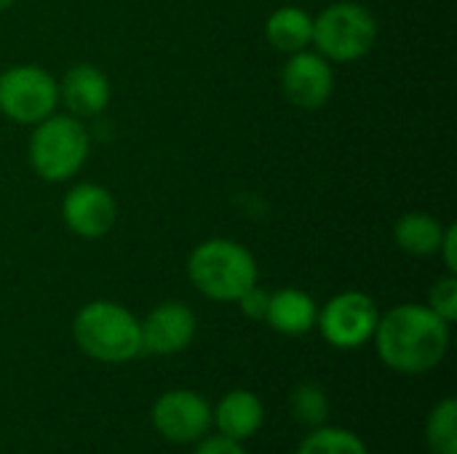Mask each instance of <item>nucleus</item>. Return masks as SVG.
<instances>
[{
	"label": "nucleus",
	"instance_id": "nucleus-1",
	"mask_svg": "<svg viewBox=\"0 0 457 454\" xmlns=\"http://www.w3.org/2000/svg\"><path fill=\"white\" fill-rule=\"evenodd\" d=\"M450 326L428 305L402 302L380 313L375 348L380 361L399 375H426L436 369L450 351Z\"/></svg>",
	"mask_w": 457,
	"mask_h": 454
},
{
	"label": "nucleus",
	"instance_id": "nucleus-2",
	"mask_svg": "<svg viewBox=\"0 0 457 454\" xmlns=\"http://www.w3.org/2000/svg\"><path fill=\"white\" fill-rule=\"evenodd\" d=\"M72 340L83 356L99 364H129L142 356L139 318L120 302H86L72 318Z\"/></svg>",
	"mask_w": 457,
	"mask_h": 454
},
{
	"label": "nucleus",
	"instance_id": "nucleus-3",
	"mask_svg": "<svg viewBox=\"0 0 457 454\" xmlns=\"http://www.w3.org/2000/svg\"><path fill=\"white\" fill-rule=\"evenodd\" d=\"M187 278L212 302H236L260 284L254 254L233 238H206L187 254Z\"/></svg>",
	"mask_w": 457,
	"mask_h": 454
},
{
	"label": "nucleus",
	"instance_id": "nucleus-4",
	"mask_svg": "<svg viewBox=\"0 0 457 454\" xmlns=\"http://www.w3.org/2000/svg\"><path fill=\"white\" fill-rule=\"evenodd\" d=\"M91 153V136L80 118L54 112L32 126L27 139V161L32 171L51 185L70 182Z\"/></svg>",
	"mask_w": 457,
	"mask_h": 454
},
{
	"label": "nucleus",
	"instance_id": "nucleus-5",
	"mask_svg": "<svg viewBox=\"0 0 457 454\" xmlns=\"http://www.w3.org/2000/svg\"><path fill=\"white\" fill-rule=\"evenodd\" d=\"M380 35L375 13L356 0H337L313 16L311 45L329 64H348L364 59Z\"/></svg>",
	"mask_w": 457,
	"mask_h": 454
},
{
	"label": "nucleus",
	"instance_id": "nucleus-6",
	"mask_svg": "<svg viewBox=\"0 0 457 454\" xmlns=\"http://www.w3.org/2000/svg\"><path fill=\"white\" fill-rule=\"evenodd\" d=\"M59 107V80L40 64H13L0 72V115L35 126Z\"/></svg>",
	"mask_w": 457,
	"mask_h": 454
},
{
	"label": "nucleus",
	"instance_id": "nucleus-7",
	"mask_svg": "<svg viewBox=\"0 0 457 454\" xmlns=\"http://www.w3.org/2000/svg\"><path fill=\"white\" fill-rule=\"evenodd\" d=\"M380 321L378 302L359 289L329 297L316 316V329L337 351H356L372 343Z\"/></svg>",
	"mask_w": 457,
	"mask_h": 454
},
{
	"label": "nucleus",
	"instance_id": "nucleus-8",
	"mask_svg": "<svg viewBox=\"0 0 457 454\" xmlns=\"http://www.w3.org/2000/svg\"><path fill=\"white\" fill-rule=\"evenodd\" d=\"M150 423L169 444H195L212 431V404L198 391L174 388L153 401Z\"/></svg>",
	"mask_w": 457,
	"mask_h": 454
},
{
	"label": "nucleus",
	"instance_id": "nucleus-9",
	"mask_svg": "<svg viewBox=\"0 0 457 454\" xmlns=\"http://www.w3.org/2000/svg\"><path fill=\"white\" fill-rule=\"evenodd\" d=\"M278 86L284 99L297 110H321L335 91V70L319 51H297L292 54L278 75Z\"/></svg>",
	"mask_w": 457,
	"mask_h": 454
},
{
	"label": "nucleus",
	"instance_id": "nucleus-10",
	"mask_svg": "<svg viewBox=\"0 0 457 454\" xmlns=\"http://www.w3.org/2000/svg\"><path fill=\"white\" fill-rule=\"evenodd\" d=\"M62 222L75 238L99 241L118 222L115 195L104 185L78 182L62 198Z\"/></svg>",
	"mask_w": 457,
	"mask_h": 454
},
{
	"label": "nucleus",
	"instance_id": "nucleus-11",
	"mask_svg": "<svg viewBox=\"0 0 457 454\" xmlns=\"http://www.w3.org/2000/svg\"><path fill=\"white\" fill-rule=\"evenodd\" d=\"M139 329H142V353L177 356L193 345L198 334V318L190 305L166 300L139 321Z\"/></svg>",
	"mask_w": 457,
	"mask_h": 454
},
{
	"label": "nucleus",
	"instance_id": "nucleus-12",
	"mask_svg": "<svg viewBox=\"0 0 457 454\" xmlns=\"http://www.w3.org/2000/svg\"><path fill=\"white\" fill-rule=\"evenodd\" d=\"M112 83L96 64H72L59 80V104L75 118H96L110 107Z\"/></svg>",
	"mask_w": 457,
	"mask_h": 454
},
{
	"label": "nucleus",
	"instance_id": "nucleus-13",
	"mask_svg": "<svg viewBox=\"0 0 457 454\" xmlns=\"http://www.w3.org/2000/svg\"><path fill=\"white\" fill-rule=\"evenodd\" d=\"M265 423V404L254 391L238 388L220 399V404L212 409V425L220 431V436L233 442H246L260 433Z\"/></svg>",
	"mask_w": 457,
	"mask_h": 454
},
{
	"label": "nucleus",
	"instance_id": "nucleus-14",
	"mask_svg": "<svg viewBox=\"0 0 457 454\" xmlns=\"http://www.w3.org/2000/svg\"><path fill=\"white\" fill-rule=\"evenodd\" d=\"M316 316H319L316 300L297 286H287V289H278L270 294L265 324L278 334L300 337V334H308L311 329H316Z\"/></svg>",
	"mask_w": 457,
	"mask_h": 454
},
{
	"label": "nucleus",
	"instance_id": "nucleus-15",
	"mask_svg": "<svg viewBox=\"0 0 457 454\" xmlns=\"http://www.w3.org/2000/svg\"><path fill=\"white\" fill-rule=\"evenodd\" d=\"M265 40L284 56L311 48L313 40V13L300 5H281L265 21Z\"/></svg>",
	"mask_w": 457,
	"mask_h": 454
},
{
	"label": "nucleus",
	"instance_id": "nucleus-16",
	"mask_svg": "<svg viewBox=\"0 0 457 454\" xmlns=\"http://www.w3.org/2000/svg\"><path fill=\"white\" fill-rule=\"evenodd\" d=\"M447 225L428 211H407L394 225V244L410 257H436Z\"/></svg>",
	"mask_w": 457,
	"mask_h": 454
},
{
	"label": "nucleus",
	"instance_id": "nucleus-17",
	"mask_svg": "<svg viewBox=\"0 0 457 454\" xmlns=\"http://www.w3.org/2000/svg\"><path fill=\"white\" fill-rule=\"evenodd\" d=\"M297 454H370L367 444L348 428L319 425L300 442Z\"/></svg>",
	"mask_w": 457,
	"mask_h": 454
},
{
	"label": "nucleus",
	"instance_id": "nucleus-18",
	"mask_svg": "<svg viewBox=\"0 0 457 454\" xmlns=\"http://www.w3.org/2000/svg\"><path fill=\"white\" fill-rule=\"evenodd\" d=\"M426 444L431 454H457V401L442 399L426 420Z\"/></svg>",
	"mask_w": 457,
	"mask_h": 454
},
{
	"label": "nucleus",
	"instance_id": "nucleus-19",
	"mask_svg": "<svg viewBox=\"0 0 457 454\" xmlns=\"http://www.w3.org/2000/svg\"><path fill=\"white\" fill-rule=\"evenodd\" d=\"M292 415L305 428H319L329 420V396L316 383H300L289 399Z\"/></svg>",
	"mask_w": 457,
	"mask_h": 454
},
{
	"label": "nucleus",
	"instance_id": "nucleus-20",
	"mask_svg": "<svg viewBox=\"0 0 457 454\" xmlns=\"http://www.w3.org/2000/svg\"><path fill=\"white\" fill-rule=\"evenodd\" d=\"M436 316H442L447 324H455L457 318V273H445L442 278L434 281L428 289V302H426Z\"/></svg>",
	"mask_w": 457,
	"mask_h": 454
},
{
	"label": "nucleus",
	"instance_id": "nucleus-21",
	"mask_svg": "<svg viewBox=\"0 0 457 454\" xmlns=\"http://www.w3.org/2000/svg\"><path fill=\"white\" fill-rule=\"evenodd\" d=\"M268 300H270V292H265L260 284H254L252 289H246V292L236 300V305H238V310H241L249 321H265Z\"/></svg>",
	"mask_w": 457,
	"mask_h": 454
},
{
	"label": "nucleus",
	"instance_id": "nucleus-22",
	"mask_svg": "<svg viewBox=\"0 0 457 454\" xmlns=\"http://www.w3.org/2000/svg\"><path fill=\"white\" fill-rule=\"evenodd\" d=\"M193 454H249V450L241 442L225 439V436H204L201 442H195Z\"/></svg>",
	"mask_w": 457,
	"mask_h": 454
},
{
	"label": "nucleus",
	"instance_id": "nucleus-23",
	"mask_svg": "<svg viewBox=\"0 0 457 454\" xmlns=\"http://www.w3.org/2000/svg\"><path fill=\"white\" fill-rule=\"evenodd\" d=\"M457 227L455 225H447V230H445V238H442V246H439V252H436V257H442L445 260V268H447V273H457Z\"/></svg>",
	"mask_w": 457,
	"mask_h": 454
},
{
	"label": "nucleus",
	"instance_id": "nucleus-24",
	"mask_svg": "<svg viewBox=\"0 0 457 454\" xmlns=\"http://www.w3.org/2000/svg\"><path fill=\"white\" fill-rule=\"evenodd\" d=\"M13 3H16V0H0V13H3V11H8Z\"/></svg>",
	"mask_w": 457,
	"mask_h": 454
}]
</instances>
